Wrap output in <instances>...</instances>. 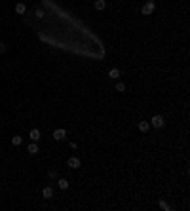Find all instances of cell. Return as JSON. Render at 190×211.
Wrapping results in <instances>:
<instances>
[{"label":"cell","mask_w":190,"mask_h":211,"mask_svg":"<svg viewBox=\"0 0 190 211\" xmlns=\"http://www.w3.org/2000/svg\"><path fill=\"white\" fill-rule=\"evenodd\" d=\"M0 53H6V44L0 42Z\"/></svg>","instance_id":"cell-16"},{"label":"cell","mask_w":190,"mask_h":211,"mask_svg":"<svg viewBox=\"0 0 190 211\" xmlns=\"http://www.w3.org/2000/svg\"><path fill=\"white\" fill-rule=\"evenodd\" d=\"M105 8H107V2H105V0H95V10H105Z\"/></svg>","instance_id":"cell-6"},{"label":"cell","mask_w":190,"mask_h":211,"mask_svg":"<svg viewBox=\"0 0 190 211\" xmlns=\"http://www.w3.org/2000/svg\"><path fill=\"white\" fill-rule=\"evenodd\" d=\"M42 196H44V198H48V200H50V198L53 196V188H51V186H46V188L42 190Z\"/></svg>","instance_id":"cell-5"},{"label":"cell","mask_w":190,"mask_h":211,"mask_svg":"<svg viewBox=\"0 0 190 211\" xmlns=\"http://www.w3.org/2000/svg\"><path fill=\"white\" fill-rule=\"evenodd\" d=\"M27 150H29V154H36V152H38V145H36V143L29 145V148H27Z\"/></svg>","instance_id":"cell-13"},{"label":"cell","mask_w":190,"mask_h":211,"mask_svg":"<svg viewBox=\"0 0 190 211\" xmlns=\"http://www.w3.org/2000/svg\"><path fill=\"white\" fill-rule=\"evenodd\" d=\"M68 168H72V169H78L80 165H82V162H80V158H76V156H70L68 158Z\"/></svg>","instance_id":"cell-1"},{"label":"cell","mask_w":190,"mask_h":211,"mask_svg":"<svg viewBox=\"0 0 190 211\" xmlns=\"http://www.w3.org/2000/svg\"><path fill=\"white\" fill-rule=\"evenodd\" d=\"M160 207H162V209H169V205H167V202H164V200H162V202H160Z\"/></svg>","instance_id":"cell-15"},{"label":"cell","mask_w":190,"mask_h":211,"mask_svg":"<svg viewBox=\"0 0 190 211\" xmlns=\"http://www.w3.org/2000/svg\"><path fill=\"white\" fill-rule=\"evenodd\" d=\"M15 11H17V14H25V11H27V6H25V4H21V2H19L17 6H15Z\"/></svg>","instance_id":"cell-12"},{"label":"cell","mask_w":190,"mask_h":211,"mask_svg":"<svg viewBox=\"0 0 190 211\" xmlns=\"http://www.w3.org/2000/svg\"><path fill=\"white\" fill-rule=\"evenodd\" d=\"M154 2H147V4H144V6H143V15H150L152 14V11H154Z\"/></svg>","instance_id":"cell-2"},{"label":"cell","mask_w":190,"mask_h":211,"mask_svg":"<svg viewBox=\"0 0 190 211\" xmlns=\"http://www.w3.org/2000/svg\"><path fill=\"white\" fill-rule=\"evenodd\" d=\"M148 128H150V124H148V122H139V129H141L143 133H147Z\"/></svg>","instance_id":"cell-10"},{"label":"cell","mask_w":190,"mask_h":211,"mask_svg":"<svg viewBox=\"0 0 190 211\" xmlns=\"http://www.w3.org/2000/svg\"><path fill=\"white\" fill-rule=\"evenodd\" d=\"M29 135H31V139L34 141V143L40 139V131H38V129H31V133H29Z\"/></svg>","instance_id":"cell-7"},{"label":"cell","mask_w":190,"mask_h":211,"mask_svg":"<svg viewBox=\"0 0 190 211\" xmlns=\"http://www.w3.org/2000/svg\"><path fill=\"white\" fill-rule=\"evenodd\" d=\"M65 137H67V131H65V129L59 128V129H55V131H53V139L55 141H63Z\"/></svg>","instance_id":"cell-3"},{"label":"cell","mask_w":190,"mask_h":211,"mask_svg":"<svg viewBox=\"0 0 190 211\" xmlns=\"http://www.w3.org/2000/svg\"><path fill=\"white\" fill-rule=\"evenodd\" d=\"M152 125H154V128H162V125H164V116H160V114H156L154 118H152V122H150Z\"/></svg>","instance_id":"cell-4"},{"label":"cell","mask_w":190,"mask_h":211,"mask_svg":"<svg viewBox=\"0 0 190 211\" xmlns=\"http://www.w3.org/2000/svg\"><path fill=\"white\" fill-rule=\"evenodd\" d=\"M57 185H59V188H61V190H67V188H68V181H67V179H59Z\"/></svg>","instance_id":"cell-11"},{"label":"cell","mask_w":190,"mask_h":211,"mask_svg":"<svg viewBox=\"0 0 190 211\" xmlns=\"http://www.w3.org/2000/svg\"><path fill=\"white\" fill-rule=\"evenodd\" d=\"M108 76H110V78H114V80H118V78H120V71H118V68H110Z\"/></svg>","instance_id":"cell-9"},{"label":"cell","mask_w":190,"mask_h":211,"mask_svg":"<svg viewBox=\"0 0 190 211\" xmlns=\"http://www.w3.org/2000/svg\"><path fill=\"white\" fill-rule=\"evenodd\" d=\"M21 143H23L21 135H15V137H11V145H14V147H19Z\"/></svg>","instance_id":"cell-8"},{"label":"cell","mask_w":190,"mask_h":211,"mask_svg":"<svg viewBox=\"0 0 190 211\" xmlns=\"http://www.w3.org/2000/svg\"><path fill=\"white\" fill-rule=\"evenodd\" d=\"M116 91H126V84L118 82V84H116Z\"/></svg>","instance_id":"cell-14"}]
</instances>
